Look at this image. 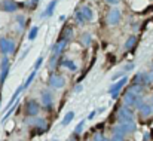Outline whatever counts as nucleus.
Wrapping results in <instances>:
<instances>
[{
	"mask_svg": "<svg viewBox=\"0 0 153 141\" xmlns=\"http://www.w3.org/2000/svg\"><path fill=\"white\" fill-rule=\"evenodd\" d=\"M123 104L128 105V107H134V108H141L144 105V101H143V96L138 94H134L131 91H128L125 96H123Z\"/></svg>",
	"mask_w": 153,
	"mask_h": 141,
	"instance_id": "1",
	"label": "nucleus"
},
{
	"mask_svg": "<svg viewBox=\"0 0 153 141\" xmlns=\"http://www.w3.org/2000/svg\"><path fill=\"white\" fill-rule=\"evenodd\" d=\"M117 120H119L120 123H132V122H134V111H132V108L123 104V105L119 108Z\"/></svg>",
	"mask_w": 153,
	"mask_h": 141,
	"instance_id": "2",
	"label": "nucleus"
},
{
	"mask_svg": "<svg viewBox=\"0 0 153 141\" xmlns=\"http://www.w3.org/2000/svg\"><path fill=\"white\" fill-rule=\"evenodd\" d=\"M135 123L132 122V123H120V125H117V126H114L113 128V135H120V137H125L126 134H131V132H134L135 131Z\"/></svg>",
	"mask_w": 153,
	"mask_h": 141,
	"instance_id": "3",
	"label": "nucleus"
},
{
	"mask_svg": "<svg viewBox=\"0 0 153 141\" xmlns=\"http://www.w3.org/2000/svg\"><path fill=\"white\" fill-rule=\"evenodd\" d=\"M15 50V43L6 37H0V52L3 53V56H6L7 53Z\"/></svg>",
	"mask_w": 153,
	"mask_h": 141,
	"instance_id": "4",
	"label": "nucleus"
},
{
	"mask_svg": "<svg viewBox=\"0 0 153 141\" xmlns=\"http://www.w3.org/2000/svg\"><path fill=\"white\" fill-rule=\"evenodd\" d=\"M126 83H128V77L125 76V77H122V79H120L119 82L113 83V85H111V86L108 88V92L111 94V98H113V99H114V98H117V95H119V91H120V89H122V88H123V86H125Z\"/></svg>",
	"mask_w": 153,
	"mask_h": 141,
	"instance_id": "5",
	"label": "nucleus"
},
{
	"mask_svg": "<svg viewBox=\"0 0 153 141\" xmlns=\"http://www.w3.org/2000/svg\"><path fill=\"white\" fill-rule=\"evenodd\" d=\"M9 67H10L9 58H7V56H3V59H1V68H0V86L4 83V80H6V77H7Z\"/></svg>",
	"mask_w": 153,
	"mask_h": 141,
	"instance_id": "6",
	"label": "nucleus"
},
{
	"mask_svg": "<svg viewBox=\"0 0 153 141\" xmlns=\"http://www.w3.org/2000/svg\"><path fill=\"white\" fill-rule=\"evenodd\" d=\"M105 21L108 25H116L119 21H120V10L119 9H111L108 10L107 16H105Z\"/></svg>",
	"mask_w": 153,
	"mask_h": 141,
	"instance_id": "7",
	"label": "nucleus"
},
{
	"mask_svg": "<svg viewBox=\"0 0 153 141\" xmlns=\"http://www.w3.org/2000/svg\"><path fill=\"white\" fill-rule=\"evenodd\" d=\"M48 83H49V86H51V88L59 89V88H62V86L65 85V79H64L62 76H58V74H51V77H49Z\"/></svg>",
	"mask_w": 153,
	"mask_h": 141,
	"instance_id": "8",
	"label": "nucleus"
},
{
	"mask_svg": "<svg viewBox=\"0 0 153 141\" xmlns=\"http://www.w3.org/2000/svg\"><path fill=\"white\" fill-rule=\"evenodd\" d=\"M39 110H40V105H39V102L34 101V99L28 101L27 105H25V111H27V114L31 116V117H34L36 114H39Z\"/></svg>",
	"mask_w": 153,
	"mask_h": 141,
	"instance_id": "9",
	"label": "nucleus"
},
{
	"mask_svg": "<svg viewBox=\"0 0 153 141\" xmlns=\"http://www.w3.org/2000/svg\"><path fill=\"white\" fill-rule=\"evenodd\" d=\"M18 6L19 4L15 0H1V3H0V7L4 12H15L18 9Z\"/></svg>",
	"mask_w": 153,
	"mask_h": 141,
	"instance_id": "10",
	"label": "nucleus"
},
{
	"mask_svg": "<svg viewBox=\"0 0 153 141\" xmlns=\"http://www.w3.org/2000/svg\"><path fill=\"white\" fill-rule=\"evenodd\" d=\"M42 104L45 105L46 110H52V104H53V96L51 91H42Z\"/></svg>",
	"mask_w": 153,
	"mask_h": 141,
	"instance_id": "11",
	"label": "nucleus"
},
{
	"mask_svg": "<svg viewBox=\"0 0 153 141\" xmlns=\"http://www.w3.org/2000/svg\"><path fill=\"white\" fill-rule=\"evenodd\" d=\"M65 46H67V40H64V39H61V40H58L53 46H52V53L53 55H59V53H62V50L65 49Z\"/></svg>",
	"mask_w": 153,
	"mask_h": 141,
	"instance_id": "12",
	"label": "nucleus"
},
{
	"mask_svg": "<svg viewBox=\"0 0 153 141\" xmlns=\"http://www.w3.org/2000/svg\"><path fill=\"white\" fill-rule=\"evenodd\" d=\"M59 65H61V67H65V68H68L70 71H76V70H77L76 64H74L71 59H61V61H59Z\"/></svg>",
	"mask_w": 153,
	"mask_h": 141,
	"instance_id": "13",
	"label": "nucleus"
},
{
	"mask_svg": "<svg viewBox=\"0 0 153 141\" xmlns=\"http://www.w3.org/2000/svg\"><path fill=\"white\" fill-rule=\"evenodd\" d=\"M150 113H153V105L144 102V105L140 108V114H141L143 117H147V116H150Z\"/></svg>",
	"mask_w": 153,
	"mask_h": 141,
	"instance_id": "14",
	"label": "nucleus"
},
{
	"mask_svg": "<svg viewBox=\"0 0 153 141\" xmlns=\"http://www.w3.org/2000/svg\"><path fill=\"white\" fill-rule=\"evenodd\" d=\"M91 43H92V36H91V33H83L82 37H80V45L88 47Z\"/></svg>",
	"mask_w": 153,
	"mask_h": 141,
	"instance_id": "15",
	"label": "nucleus"
},
{
	"mask_svg": "<svg viewBox=\"0 0 153 141\" xmlns=\"http://www.w3.org/2000/svg\"><path fill=\"white\" fill-rule=\"evenodd\" d=\"M135 43H137V36L135 34H132V36H129L128 39H126V42H125V50H129V49H132V47L135 46Z\"/></svg>",
	"mask_w": 153,
	"mask_h": 141,
	"instance_id": "16",
	"label": "nucleus"
},
{
	"mask_svg": "<svg viewBox=\"0 0 153 141\" xmlns=\"http://www.w3.org/2000/svg\"><path fill=\"white\" fill-rule=\"evenodd\" d=\"M56 3H58V0H52L51 3L46 6V9H45V12L42 13V16H51L52 13H53V10H55V6H56Z\"/></svg>",
	"mask_w": 153,
	"mask_h": 141,
	"instance_id": "17",
	"label": "nucleus"
},
{
	"mask_svg": "<svg viewBox=\"0 0 153 141\" xmlns=\"http://www.w3.org/2000/svg\"><path fill=\"white\" fill-rule=\"evenodd\" d=\"M74 19H76V22H77L79 25H83V24L86 22V18L83 16V13H82V10H80V7L74 10Z\"/></svg>",
	"mask_w": 153,
	"mask_h": 141,
	"instance_id": "18",
	"label": "nucleus"
},
{
	"mask_svg": "<svg viewBox=\"0 0 153 141\" xmlns=\"http://www.w3.org/2000/svg\"><path fill=\"white\" fill-rule=\"evenodd\" d=\"M80 10H82L83 16L86 18V21H92V18H94V13H92V9H91L89 6H82V7H80Z\"/></svg>",
	"mask_w": 153,
	"mask_h": 141,
	"instance_id": "19",
	"label": "nucleus"
},
{
	"mask_svg": "<svg viewBox=\"0 0 153 141\" xmlns=\"http://www.w3.org/2000/svg\"><path fill=\"white\" fill-rule=\"evenodd\" d=\"M22 91H24V88H22V86H19V88H18V89L15 91V94L12 95V98H10V99H9V102L6 104V108H10V107L13 105V101H15V99H16V98L19 96V94H21Z\"/></svg>",
	"mask_w": 153,
	"mask_h": 141,
	"instance_id": "20",
	"label": "nucleus"
},
{
	"mask_svg": "<svg viewBox=\"0 0 153 141\" xmlns=\"http://www.w3.org/2000/svg\"><path fill=\"white\" fill-rule=\"evenodd\" d=\"M73 119H74V111H68V113H67V114L62 117V120H61V125H62V126H67V125H68V123H70Z\"/></svg>",
	"mask_w": 153,
	"mask_h": 141,
	"instance_id": "21",
	"label": "nucleus"
},
{
	"mask_svg": "<svg viewBox=\"0 0 153 141\" xmlns=\"http://www.w3.org/2000/svg\"><path fill=\"white\" fill-rule=\"evenodd\" d=\"M71 34H73V28L71 27H65L64 30H62V36H61V39H64V40H70L71 39Z\"/></svg>",
	"mask_w": 153,
	"mask_h": 141,
	"instance_id": "22",
	"label": "nucleus"
},
{
	"mask_svg": "<svg viewBox=\"0 0 153 141\" xmlns=\"http://www.w3.org/2000/svg\"><path fill=\"white\" fill-rule=\"evenodd\" d=\"M34 77H36V71L33 70V71H31V74H30V76L27 77V80L24 82V85H22V88H24V89H27V88L30 86V83L33 82V79H34Z\"/></svg>",
	"mask_w": 153,
	"mask_h": 141,
	"instance_id": "23",
	"label": "nucleus"
},
{
	"mask_svg": "<svg viewBox=\"0 0 153 141\" xmlns=\"http://www.w3.org/2000/svg\"><path fill=\"white\" fill-rule=\"evenodd\" d=\"M128 91H131V92H134V94H138L141 95V91H143V85H132Z\"/></svg>",
	"mask_w": 153,
	"mask_h": 141,
	"instance_id": "24",
	"label": "nucleus"
},
{
	"mask_svg": "<svg viewBox=\"0 0 153 141\" xmlns=\"http://www.w3.org/2000/svg\"><path fill=\"white\" fill-rule=\"evenodd\" d=\"M30 123H34L37 128H42V129H46V122L43 119H36L34 122H30Z\"/></svg>",
	"mask_w": 153,
	"mask_h": 141,
	"instance_id": "25",
	"label": "nucleus"
},
{
	"mask_svg": "<svg viewBox=\"0 0 153 141\" xmlns=\"http://www.w3.org/2000/svg\"><path fill=\"white\" fill-rule=\"evenodd\" d=\"M37 31H39V27H33L28 33V40H34L36 36H37Z\"/></svg>",
	"mask_w": 153,
	"mask_h": 141,
	"instance_id": "26",
	"label": "nucleus"
},
{
	"mask_svg": "<svg viewBox=\"0 0 153 141\" xmlns=\"http://www.w3.org/2000/svg\"><path fill=\"white\" fill-rule=\"evenodd\" d=\"M83 126H85V120H80V122L77 123V126H76V129H74V134H76V135H79V134H82V131H83Z\"/></svg>",
	"mask_w": 153,
	"mask_h": 141,
	"instance_id": "27",
	"label": "nucleus"
},
{
	"mask_svg": "<svg viewBox=\"0 0 153 141\" xmlns=\"http://www.w3.org/2000/svg\"><path fill=\"white\" fill-rule=\"evenodd\" d=\"M56 61H58V55H53V53H52L51 59H49V68H51V70H53V68H55Z\"/></svg>",
	"mask_w": 153,
	"mask_h": 141,
	"instance_id": "28",
	"label": "nucleus"
},
{
	"mask_svg": "<svg viewBox=\"0 0 153 141\" xmlns=\"http://www.w3.org/2000/svg\"><path fill=\"white\" fill-rule=\"evenodd\" d=\"M42 62H43V58H42V56H39V58L36 59V62H34V65H33V70H34V71H37V70L40 68V65H42Z\"/></svg>",
	"mask_w": 153,
	"mask_h": 141,
	"instance_id": "29",
	"label": "nucleus"
},
{
	"mask_svg": "<svg viewBox=\"0 0 153 141\" xmlns=\"http://www.w3.org/2000/svg\"><path fill=\"white\" fill-rule=\"evenodd\" d=\"M16 104H18V102H15V105H12V107L9 108V111L6 113V116H3V119H1V122H4V120H6V119H7V117H9V116H10V114H12L13 111H15V108H16Z\"/></svg>",
	"mask_w": 153,
	"mask_h": 141,
	"instance_id": "30",
	"label": "nucleus"
},
{
	"mask_svg": "<svg viewBox=\"0 0 153 141\" xmlns=\"http://www.w3.org/2000/svg\"><path fill=\"white\" fill-rule=\"evenodd\" d=\"M152 82H153V70H150V71L146 73V85H149Z\"/></svg>",
	"mask_w": 153,
	"mask_h": 141,
	"instance_id": "31",
	"label": "nucleus"
},
{
	"mask_svg": "<svg viewBox=\"0 0 153 141\" xmlns=\"http://www.w3.org/2000/svg\"><path fill=\"white\" fill-rule=\"evenodd\" d=\"M119 77H120V79H122V77H125V71H117V73H114V74H113V77H111V80L114 82V80H117Z\"/></svg>",
	"mask_w": 153,
	"mask_h": 141,
	"instance_id": "32",
	"label": "nucleus"
},
{
	"mask_svg": "<svg viewBox=\"0 0 153 141\" xmlns=\"http://www.w3.org/2000/svg\"><path fill=\"white\" fill-rule=\"evenodd\" d=\"M134 68H135V64H134V62H131V64H126V65H125L123 71H125V73H128V71H131V70H134Z\"/></svg>",
	"mask_w": 153,
	"mask_h": 141,
	"instance_id": "33",
	"label": "nucleus"
},
{
	"mask_svg": "<svg viewBox=\"0 0 153 141\" xmlns=\"http://www.w3.org/2000/svg\"><path fill=\"white\" fill-rule=\"evenodd\" d=\"M94 141H105V138H104V135H102L101 132H98V134L95 135V138H94Z\"/></svg>",
	"mask_w": 153,
	"mask_h": 141,
	"instance_id": "34",
	"label": "nucleus"
},
{
	"mask_svg": "<svg viewBox=\"0 0 153 141\" xmlns=\"http://www.w3.org/2000/svg\"><path fill=\"white\" fill-rule=\"evenodd\" d=\"M16 19H18V24H19V27H24V16H22V15H19Z\"/></svg>",
	"mask_w": 153,
	"mask_h": 141,
	"instance_id": "35",
	"label": "nucleus"
},
{
	"mask_svg": "<svg viewBox=\"0 0 153 141\" xmlns=\"http://www.w3.org/2000/svg\"><path fill=\"white\" fill-rule=\"evenodd\" d=\"M110 141H123V137H120V135H113V138Z\"/></svg>",
	"mask_w": 153,
	"mask_h": 141,
	"instance_id": "36",
	"label": "nucleus"
},
{
	"mask_svg": "<svg viewBox=\"0 0 153 141\" xmlns=\"http://www.w3.org/2000/svg\"><path fill=\"white\" fill-rule=\"evenodd\" d=\"M108 4H117V3H120V0H105Z\"/></svg>",
	"mask_w": 153,
	"mask_h": 141,
	"instance_id": "37",
	"label": "nucleus"
},
{
	"mask_svg": "<svg viewBox=\"0 0 153 141\" xmlns=\"http://www.w3.org/2000/svg\"><path fill=\"white\" fill-rule=\"evenodd\" d=\"M82 91V85H77L76 88H74V92H80Z\"/></svg>",
	"mask_w": 153,
	"mask_h": 141,
	"instance_id": "38",
	"label": "nucleus"
},
{
	"mask_svg": "<svg viewBox=\"0 0 153 141\" xmlns=\"http://www.w3.org/2000/svg\"><path fill=\"white\" fill-rule=\"evenodd\" d=\"M95 113H97V110H94V111H91V114L88 116V119H94V116H95Z\"/></svg>",
	"mask_w": 153,
	"mask_h": 141,
	"instance_id": "39",
	"label": "nucleus"
},
{
	"mask_svg": "<svg viewBox=\"0 0 153 141\" xmlns=\"http://www.w3.org/2000/svg\"><path fill=\"white\" fill-rule=\"evenodd\" d=\"M149 140H150V134L146 132V134H144V141H149Z\"/></svg>",
	"mask_w": 153,
	"mask_h": 141,
	"instance_id": "40",
	"label": "nucleus"
},
{
	"mask_svg": "<svg viewBox=\"0 0 153 141\" xmlns=\"http://www.w3.org/2000/svg\"><path fill=\"white\" fill-rule=\"evenodd\" d=\"M105 141H110V140H105Z\"/></svg>",
	"mask_w": 153,
	"mask_h": 141,
	"instance_id": "41",
	"label": "nucleus"
},
{
	"mask_svg": "<svg viewBox=\"0 0 153 141\" xmlns=\"http://www.w3.org/2000/svg\"><path fill=\"white\" fill-rule=\"evenodd\" d=\"M53 141H56V140H53Z\"/></svg>",
	"mask_w": 153,
	"mask_h": 141,
	"instance_id": "42",
	"label": "nucleus"
},
{
	"mask_svg": "<svg viewBox=\"0 0 153 141\" xmlns=\"http://www.w3.org/2000/svg\"><path fill=\"white\" fill-rule=\"evenodd\" d=\"M71 141H73V140H71Z\"/></svg>",
	"mask_w": 153,
	"mask_h": 141,
	"instance_id": "43",
	"label": "nucleus"
}]
</instances>
